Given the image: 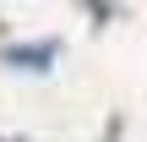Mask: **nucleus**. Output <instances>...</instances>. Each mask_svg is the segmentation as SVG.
Listing matches in <instances>:
<instances>
[{
    "label": "nucleus",
    "instance_id": "nucleus-1",
    "mask_svg": "<svg viewBox=\"0 0 147 142\" xmlns=\"http://www.w3.org/2000/svg\"><path fill=\"white\" fill-rule=\"evenodd\" d=\"M55 60H60V38H22V44H0V66L27 71V77L55 71Z\"/></svg>",
    "mask_w": 147,
    "mask_h": 142
},
{
    "label": "nucleus",
    "instance_id": "nucleus-2",
    "mask_svg": "<svg viewBox=\"0 0 147 142\" xmlns=\"http://www.w3.org/2000/svg\"><path fill=\"white\" fill-rule=\"evenodd\" d=\"M82 11H87V16H98V22H109V16H120V11H115V5H104V0H87Z\"/></svg>",
    "mask_w": 147,
    "mask_h": 142
},
{
    "label": "nucleus",
    "instance_id": "nucleus-3",
    "mask_svg": "<svg viewBox=\"0 0 147 142\" xmlns=\"http://www.w3.org/2000/svg\"><path fill=\"white\" fill-rule=\"evenodd\" d=\"M0 142H27V137H0Z\"/></svg>",
    "mask_w": 147,
    "mask_h": 142
}]
</instances>
